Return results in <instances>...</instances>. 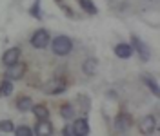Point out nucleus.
Returning a JSON list of instances; mask_svg holds the SVG:
<instances>
[{"instance_id":"obj_23","label":"nucleus","mask_w":160,"mask_h":136,"mask_svg":"<svg viewBox=\"0 0 160 136\" xmlns=\"http://www.w3.org/2000/svg\"><path fill=\"white\" fill-rule=\"evenodd\" d=\"M62 134H68V136H75V129H73V124L71 125H66L62 129Z\"/></svg>"},{"instance_id":"obj_21","label":"nucleus","mask_w":160,"mask_h":136,"mask_svg":"<svg viewBox=\"0 0 160 136\" xmlns=\"http://www.w3.org/2000/svg\"><path fill=\"white\" fill-rule=\"evenodd\" d=\"M13 129H15V125H13L11 120H2V122H0V131H4V133H13Z\"/></svg>"},{"instance_id":"obj_2","label":"nucleus","mask_w":160,"mask_h":136,"mask_svg":"<svg viewBox=\"0 0 160 136\" xmlns=\"http://www.w3.org/2000/svg\"><path fill=\"white\" fill-rule=\"evenodd\" d=\"M48 44H49V33L46 29H38V31L33 33V36H31V46L35 49H46Z\"/></svg>"},{"instance_id":"obj_4","label":"nucleus","mask_w":160,"mask_h":136,"mask_svg":"<svg viewBox=\"0 0 160 136\" xmlns=\"http://www.w3.org/2000/svg\"><path fill=\"white\" fill-rule=\"evenodd\" d=\"M66 89H68L66 82H64V80H58V78H55V80H51V82L46 84L44 91H46L48 95H60V93H64Z\"/></svg>"},{"instance_id":"obj_11","label":"nucleus","mask_w":160,"mask_h":136,"mask_svg":"<svg viewBox=\"0 0 160 136\" xmlns=\"http://www.w3.org/2000/svg\"><path fill=\"white\" fill-rule=\"evenodd\" d=\"M73 129H75V134H88L89 133V124H88L86 118H78V120H75Z\"/></svg>"},{"instance_id":"obj_19","label":"nucleus","mask_w":160,"mask_h":136,"mask_svg":"<svg viewBox=\"0 0 160 136\" xmlns=\"http://www.w3.org/2000/svg\"><path fill=\"white\" fill-rule=\"evenodd\" d=\"M13 133L17 136H31L33 134V129L28 127V125H20V127H17V129H13Z\"/></svg>"},{"instance_id":"obj_20","label":"nucleus","mask_w":160,"mask_h":136,"mask_svg":"<svg viewBox=\"0 0 160 136\" xmlns=\"http://www.w3.org/2000/svg\"><path fill=\"white\" fill-rule=\"evenodd\" d=\"M144 84L148 85V87L155 93V95H158V85H157V82L153 80V78H149V76H144Z\"/></svg>"},{"instance_id":"obj_10","label":"nucleus","mask_w":160,"mask_h":136,"mask_svg":"<svg viewBox=\"0 0 160 136\" xmlns=\"http://www.w3.org/2000/svg\"><path fill=\"white\" fill-rule=\"evenodd\" d=\"M97 67H98L97 58H88V60H84V64H82V71H84V75H88V76H93V75L97 73Z\"/></svg>"},{"instance_id":"obj_14","label":"nucleus","mask_w":160,"mask_h":136,"mask_svg":"<svg viewBox=\"0 0 160 136\" xmlns=\"http://www.w3.org/2000/svg\"><path fill=\"white\" fill-rule=\"evenodd\" d=\"M17 107H18V111L22 113H26V111H31V107H33V100L29 96H22L17 100Z\"/></svg>"},{"instance_id":"obj_22","label":"nucleus","mask_w":160,"mask_h":136,"mask_svg":"<svg viewBox=\"0 0 160 136\" xmlns=\"http://www.w3.org/2000/svg\"><path fill=\"white\" fill-rule=\"evenodd\" d=\"M31 17H35V18H42V13H40V0H35V4H33V7L29 9Z\"/></svg>"},{"instance_id":"obj_1","label":"nucleus","mask_w":160,"mask_h":136,"mask_svg":"<svg viewBox=\"0 0 160 136\" xmlns=\"http://www.w3.org/2000/svg\"><path fill=\"white\" fill-rule=\"evenodd\" d=\"M51 47H53V53L57 56H66V55H69L71 49H73V42H71L69 36L62 35V36H57V38L53 40Z\"/></svg>"},{"instance_id":"obj_3","label":"nucleus","mask_w":160,"mask_h":136,"mask_svg":"<svg viewBox=\"0 0 160 136\" xmlns=\"http://www.w3.org/2000/svg\"><path fill=\"white\" fill-rule=\"evenodd\" d=\"M133 127V118H131L129 113H120L118 116L115 118V129L118 133H126Z\"/></svg>"},{"instance_id":"obj_17","label":"nucleus","mask_w":160,"mask_h":136,"mask_svg":"<svg viewBox=\"0 0 160 136\" xmlns=\"http://www.w3.org/2000/svg\"><path fill=\"white\" fill-rule=\"evenodd\" d=\"M80 6H82V9L86 11V13H89V15H97V6L91 2V0H78Z\"/></svg>"},{"instance_id":"obj_18","label":"nucleus","mask_w":160,"mask_h":136,"mask_svg":"<svg viewBox=\"0 0 160 136\" xmlns=\"http://www.w3.org/2000/svg\"><path fill=\"white\" fill-rule=\"evenodd\" d=\"M77 104L80 105V113L82 114H88L89 113V100H88V96H78Z\"/></svg>"},{"instance_id":"obj_15","label":"nucleus","mask_w":160,"mask_h":136,"mask_svg":"<svg viewBox=\"0 0 160 136\" xmlns=\"http://www.w3.org/2000/svg\"><path fill=\"white\" fill-rule=\"evenodd\" d=\"M60 116L64 118V120H73L75 118V107L71 105V104H64V105L60 107Z\"/></svg>"},{"instance_id":"obj_7","label":"nucleus","mask_w":160,"mask_h":136,"mask_svg":"<svg viewBox=\"0 0 160 136\" xmlns=\"http://www.w3.org/2000/svg\"><path fill=\"white\" fill-rule=\"evenodd\" d=\"M20 58V49L18 47H11L8 49L6 53H4V56H2V62H4V66H13V64H17Z\"/></svg>"},{"instance_id":"obj_16","label":"nucleus","mask_w":160,"mask_h":136,"mask_svg":"<svg viewBox=\"0 0 160 136\" xmlns=\"http://www.w3.org/2000/svg\"><path fill=\"white\" fill-rule=\"evenodd\" d=\"M13 93V82L9 78H6L2 84H0V96H9Z\"/></svg>"},{"instance_id":"obj_5","label":"nucleus","mask_w":160,"mask_h":136,"mask_svg":"<svg viewBox=\"0 0 160 136\" xmlns=\"http://www.w3.org/2000/svg\"><path fill=\"white\" fill-rule=\"evenodd\" d=\"M24 75H26V66L24 64H18V62L9 66L8 71H6V78H9V80H20Z\"/></svg>"},{"instance_id":"obj_6","label":"nucleus","mask_w":160,"mask_h":136,"mask_svg":"<svg viewBox=\"0 0 160 136\" xmlns=\"http://www.w3.org/2000/svg\"><path fill=\"white\" fill-rule=\"evenodd\" d=\"M133 49L138 53V56L144 60V62H146V60H149V47H148V46H146L138 36H133Z\"/></svg>"},{"instance_id":"obj_12","label":"nucleus","mask_w":160,"mask_h":136,"mask_svg":"<svg viewBox=\"0 0 160 136\" xmlns=\"http://www.w3.org/2000/svg\"><path fill=\"white\" fill-rule=\"evenodd\" d=\"M115 53H117L118 58H129L135 51H133V47L128 46V44H118V46H115Z\"/></svg>"},{"instance_id":"obj_9","label":"nucleus","mask_w":160,"mask_h":136,"mask_svg":"<svg viewBox=\"0 0 160 136\" xmlns=\"http://www.w3.org/2000/svg\"><path fill=\"white\" fill-rule=\"evenodd\" d=\"M155 125H157V122H155V116H146L142 118V122H140V131L144 133V134H149L155 131Z\"/></svg>"},{"instance_id":"obj_8","label":"nucleus","mask_w":160,"mask_h":136,"mask_svg":"<svg viewBox=\"0 0 160 136\" xmlns=\"http://www.w3.org/2000/svg\"><path fill=\"white\" fill-rule=\"evenodd\" d=\"M40 136H46V134H53V125H51L49 120H38V124L35 125V131Z\"/></svg>"},{"instance_id":"obj_13","label":"nucleus","mask_w":160,"mask_h":136,"mask_svg":"<svg viewBox=\"0 0 160 136\" xmlns=\"http://www.w3.org/2000/svg\"><path fill=\"white\" fill-rule=\"evenodd\" d=\"M31 111H33V114H35L37 120H49V111H48L46 105H33Z\"/></svg>"}]
</instances>
